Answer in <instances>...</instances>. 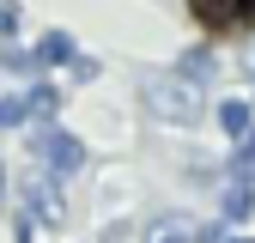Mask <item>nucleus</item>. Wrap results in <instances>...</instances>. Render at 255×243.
I'll return each mask as SVG.
<instances>
[{"mask_svg": "<svg viewBox=\"0 0 255 243\" xmlns=\"http://www.w3.org/2000/svg\"><path fill=\"white\" fill-rule=\"evenodd\" d=\"M0 201H6V158H0Z\"/></svg>", "mask_w": 255, "mask_h": 243, "instance_id": "f3484780", "label": "nucleus"}, {"mask_svg": "<svg viewBox=\"0 0 255 243\" xmlns=\"http://www.w3.org/2000/svg\"><path fill=\"white\" fill-rule=\"evenodd\" d=\"M170 73H176V79H188V85L201 91V85H213V73H219V67H213V55H207V49H188V55H176V67H170Z\"/></svg>", "mask_w": 255, "mask_h": 243, "instance_id": "0eeeda50", "label": "nucleus"}, {"mask_svg": "<svg viewBox=\"0 0 255 243\" xmlns=\"http://www.w3.org/2000/svg\"><path fill=\"white\" fill-rule=\"evenodd\" d=\"M225 182H255V134L231 146V158H225Z\"/></svg>", "mask_w": 255, "mask_h": 243, "instance_id": "1a4fd4ad", "label": "nucleus"}, {"mask_svg": "<svg viewBox=\"0 0 255 243\" xmlns=\"http://www.w3.org/2000/svg\"><path fill=\"white\" fill-rule=\"evenodd\" d=\"M12 237H18V243H37V213H30V207L12 219Z\"/></svg>", "mask_w": 255, "mask_h": 243, "instance_id": "2eb2a0df", "label": "nucleus"}, {"mask_svg": "<svg viewBox=\"0 0 255 243\" xmlns=\"http://www.w3.org/2000/svg\"><path fill=\"white\" fill-rule=\"evenodd\" d=\"M146 243H201V225H188L182 213H158L146 225Z\"/></svg>", "mask_w": 255, "mask_h": 243, "instance_id": "423d86ee", "label": "nucleus"}, {"mask_svg": "<svg viewBox=\"0 0 255 243\" xmlns=\"http://www.w3.org/2000/svg\"><path fill=\"white\" fill-rule=\"evenodd\" d=\"M213 122L225 128V140H231V146H237V140H249V134H255V98H225V104L213 110Z\"/></svg>", "mask_w": 255, "mask_h": 243, "instance_id": "20e7f679", "label": "nucleus"}, {"mask_svg": "<svg viewBox=\"0 0 255 243\" xmlns=\"http://www.w3.org/2000/svg\"><path fill=\"white\" fill-rule=\"evenodd\" d=\"M24 207L30 213H37V219H61V213H67V207H61V176H49V170H37V176H24Z\"/></svg>", "mask_w": 255, "mask_h": 243, "instance_id": "7ed1b4c3", "label": "nucleus"}, {"mask_svg": "<svg viewBox=\"0 0 255 243\" xmlns=\"http://www.w3.org/2000/svg\"><path fill=\"white\" fill-rule=\"evenodd\" d=\"M12 37H18V6L0 0V43H12Z\"/></svg>", "mask_w": 255, "mask_h": 243, "instance_id": "4468645a", "label": "nucleus"}, {"mask_svg": "<svg viewBox=\"0 0 255 243\" xmlns=\"http://www.w3.org/2000/svg\"><path fill=\"white\" fill-rule=\"evenodd\" d=\"M30 116H37V110H30L24 91H6V98H0V134H6V128H24Z\"/></svg>", "mask_w": 255, "mask_h": 243, "instance_id": "9b49d317", "label": "nucleus"}, {"mask_svg": "<svg viewBox=\"0 0 255 243\" xmlns=\"http://www.w3.org/2000/svg\"><path fill=\"white\" fill-rule=\"evenodd\" d=\"M225 243H255V237H225Z\"/></svg>", "mask_w": 255, "mask_h": 243, "instance_id": "a211bd4d", "label": "nucleus"}, {"mask_svg": "<svg viewBox=\"0 0 255 243\" xmlns=\"http://www.w3.org/2000/svg\"><path fill=\"white\" fill-rule=\"evenodd\" d=\"M24 98H30V110H37V122H49V116L61 110V98H55V85H30Z\"/></svg>", "mask_w": 255, "mask_h": 243, "instance_id": "ddd939ff", "label": "nucleus"}, {"mask_svg": "<svg viewBox=\"0 0 255 243\" xmlns=\"http://www.w3.org/2000/svg\"><path fill=\"white\" fill-rule=\"evenodd\" d=\"M67 73H73V79L85 85V79H98V61H91V55H79V61H73V67H67Z\"/></svg>", "mask_w": 255, "mask_h": 243, "instance_id": "dca6fc26", "label": "nucleus"}, {"mask_svg": "<svg viewBox=\"0 0 255 243\" xmlns=\"http://www.w3.org/2000/svg\"><path fill=\"white\" fill-rule=\"evenodd\" d=\"M219 219L225 225H249L255 219V182H225L219 189Z\"/></svg>", "mask_w": 255, "mask_h": 243, "instance_id": "39448f33", "label": "nucleus"}, {"mask_svg": "<svg viewBox=\"0 0 255 243\" xmlns=\"http://www.w3.org/2000/svg\"><path fill=\"white\" fill-rule=\"evenodd\" d=\"M37 55H43V67H73V61H79V49H73L67 30H49V37L37 43Z\"/></svg>", "mask_w": 255, "mask_h": 243, "instance_id": "6e6552de", "label": "nucleus"}, {"mask_svg": "<svg viewBox=\"0 0 255 243\" xmlns=\"http://www.w3.org/2000/svg\"><path fill=\"white\" fill-rule=\"evenodd\" d=\"M0 67H6V73H37L43 55H37V49H6V55H0Z\"/></svg>", "mask_w": 255, "mask_h": 243, "instance_id": "f8f14e48", "label": "nucleus"}, {"mask_svg": "<svg viewBox=\"0 0 255 243\" xmlns=\"http://www.w3.org/2000/svg\"><path fill=\"white\" fill-rule=\"evenodd\" d=\"M140 104L152 122H164V128H195V122L207 116L201 110V91L176 79V73H140Z\"/></svg>", "mask_w": 255, "mask_h": 243, "instance_id": "f257e3e1", "label": "nucleus"}, {"mask_svg": "<svg viewBox=\"0 0 255 243\" xmlns=\"http://www.w3.org/2000/svg\"><path fill=\"white\" fill-rule=\"evenodd\" d=\"M188 6H195V12H201L207 24H231V18H237L243 6H255V0H188Z\"/></svg>", "mask_w": 255, "mask_h": 243, "instance_id": "9d476101", "label": "nucleus"}, {"mask_svg": "<svg viewBox=\"0 0 255 243\" xmlns=\"http://www.w3.org/2000/svg\"><path fill=\"white\" fill-rule=\"evenodd\" d=\"M30 164L67 182V176L85 170V146H79L67 128H49V122H43V128H30Z\"/></svg>", "mask_w": 255, "mask_h": 243, "instance_id": "f03ea898", "label": "nucleus"}]
</instances>
